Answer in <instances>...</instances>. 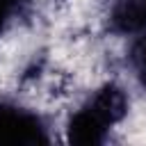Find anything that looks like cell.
<instances>
[{
    "mask_svg": "<svg viewBox=\"0 0 146 146\" xmlns=\"http://www.w3.org/2000/svg\"><path fill=\"white\" fill-rule=\"evenodd\" d=\"M130 59H132V64L146 75V32L137 34V39H135V43H132V48H130Z\"/></svg>",
    "mask_w": 146,
    "mask_h": 146,
    "instance_id": "4",
    "label": "cell"
},
{
    "mask_svg": "<svg viewBox=\"0 0 146 146\" xmlns=\"http://www.w3.org/2000/svg\"><path fill=\"white\" fill-rule=\"evenodd\" d=\"M110 123L87 103L82 110H78L68 125H66V135L71 144H80V146H94V144H103L105 135H107Z\"/></svg>",
    "mask_w": 146,
    "mask_h": 146,
    "instance_id": "2",
    "label": "cell"
},
{
    "mask_svg": "<svg viewBox=\"0 0 146 146\" xmlns=\"http://www.w3.org/2000/svg\"><path fill=\"white\" fill-rule=\"evenodd\" d=\"M110 27L116 34L146 32V0H116L110 11Z\"/></svg>",
    "mask_w": 146,
    "mask_h": 146,
    "instance_id": "3",
    "label": "cell"
},
{
    "mask_svg": "<svg viewBox=\"0 0 146 146\" xmlns=\"http://www.w3.org/2000/svg\"><path fill=\"white\" fill-rule=\"evenodd\" d=\"M43 141H48V137L36 114L9 103H0V144L30 146Z\"/></svg>",
    "mask_w": 146,
    "mask_h": 146,
    "instance_id": "1",
    "label": "cell"
},
{
    "mask_svg": "<svg viewBox=\"0 0 146 146\" xmlns=\"http://www.w3.org/2000/svg\"><path fill=\"white\" fill-rule=\"evenodd\" d=\"M11 9H14V0H0V30H2L5 23L9 21Z\"/></svg>",
    "mask_w": 146,
    "mask_h": 146,
    "instance_id": "5",
    "label": "cell"
}]
</instances>
